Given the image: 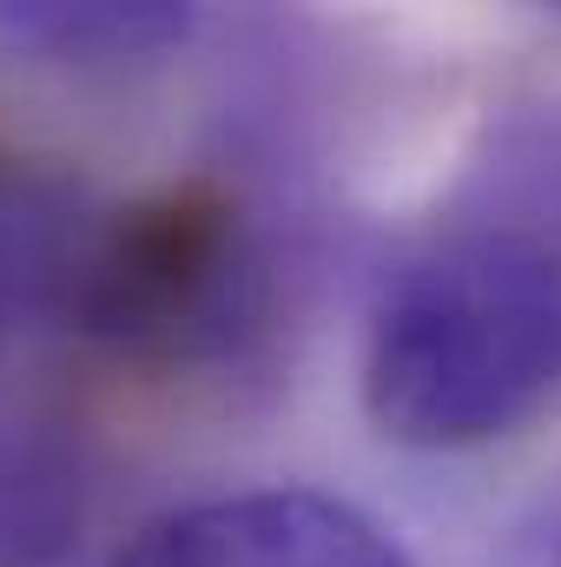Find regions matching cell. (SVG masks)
<instances>
[{"label": "cell", "mask_w": 561, "mask_h": 567, "mask_svg": "<svg viewBox=\"0 0 561 567\" xmlns=\"http://www.w3.org/2000/svg\"><path fill=\"white\" fill-rule=\"evenodd\" d=\"M489 567H561V475L502 528Z\"/></svg>", "instance_id": "52a82bcc"}, {"label": "cell", "mask_w": 561, "mask_h": 567, "mask_svg": "<svg viewBox=\"0 0 561 567\" xmlns=\"http://www.w3.org/2000/svg\"><path fill=\"white\" fill-rule=\"evenodd\" d=\"M364 416L422 455L489 449L561 390V258L522 225L449 218L370 303Z\"/></svg>", "instance_id": "7a4b0ae2"}, {"label": "cell", "mask_w": 561, "mask_h": 567, "mask_svg": "<svg viewBox=\"0 0 561 567\" xmlns=\"http://www.w3.org/2000/svg\"><path fill=\"white\" fill-rule=\"evenodd\" d=\"M113 567H410V555L344 495L238 488L152 515Z\"/></svg>", "instance_id": "3957f363"}, {"label": "cell", "mask_w": 561, "mask_h": 567, "mask_svg": "<svg viewBox=\"0 0 561 567\" xmlns=\"http://www.w3.org/2000/svg\"><path fill=\"white\" fill-rule=\"evenodd\" d=\"M462 212L522 225L561 258V100L516 106L489 126L462 185Z\"/></svg>", "instance_id": "8992f818"}, {"label": "cell", "mask_w": 561, "mask_h": 567, "mask_svg": "<svg viewBox=\"0 0 561 567\" xmlns=\"http://www.w3.org/2000/svg\"><path fill=\"white\" fill-rule=\"evenodd\" d=\"M93 515L86 429L40 390L0 383V567H60Z\"/></svg>", "instance_id": "277c9868"}, {"label": "cell", "mask_w": 561, "mask_h": 567, "mask_svg": "<svg viewBox=\"0 0 561 567\" xmlns=\"http://www.w3.org/2000/svg\"><path fill=\"white\" fill-rule=\"evenodd\" d=\"M290 303V238L245 185L198 172L120 205L67 192L27 278V330L145 377L252 383L278 363Z\"/></svg>", "instance_id": "6da1fadb"}, {"label": "cell", "mask_w": 561, "mask_h": 567, "mask_svg": "<svg viewBox=\"0 0 561 567\" xmlns=\"http://www.w3.org/2000/svg\"><path fill=\"white\" fill-rule=\"evenodd\" d=\"M192 33L198 13L172 0H0V47L60 66H152Z\"/></svg>", "instance_id": "5b68a950"}]
</instances>
